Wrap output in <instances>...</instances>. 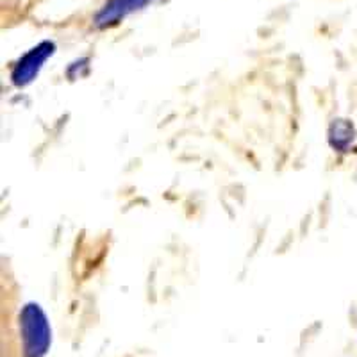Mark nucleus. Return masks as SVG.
Returning a JSON list of instances; mask_svg holds the SVG:
<instances>
[{"mask_svg": "<svg viewBox=\"0 0 357 357\" xmlns=\"http://www.w3.org/2000/svg\"><path fill=\"white\" fill-rule=\"evenodd\" d=\"M24 357H43L50 347V327L40 305H25L20 317Z\"/></svg>", "mask_w": 357, "mask_h": 357, "instance_id": "f257e3e1", "label": "nucleus"}]
</instances>
